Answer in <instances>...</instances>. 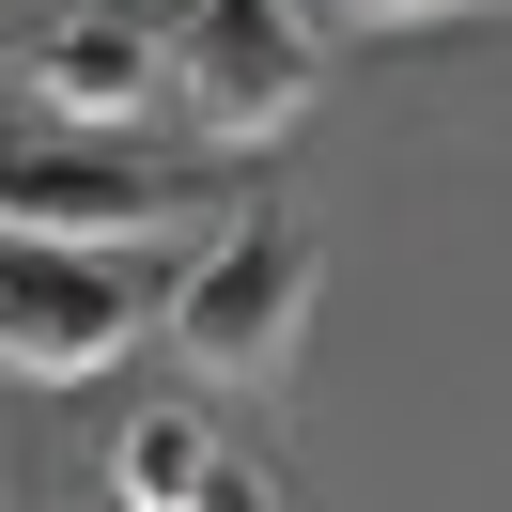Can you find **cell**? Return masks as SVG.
Returning a JSON list of instances; mask_svg holds the SVG:
<instances>
[{"label":"cell","instance_id":"6da1fadb","mask_svg":"<svg viewBox=\"0 0 512 512\" xmlns=\"http://www.w3.org/2000/svg\"><path fill=\"white\" fill-rule=\"evenodd\" d=\"M295 326H311V218L249 202V218L171 280V357H187L202 388H280L295 373Z\"/></svg>","mask_w":512,"mask_h":512},{"label":"cell","instance_id":"7a4b0ae2","mask_svg":"<svg viewBox=\"0 0 512 512\" xmlns=\"http://www.w3.org/2000/svg\"><path fill=\"white\" fill-rule=\"evenodd\" d=\"M140 342L125 249H63V233H0V373L16 388H94Z\"/></svg>","mask_w":512,"mask_h":512},{"label":"cell","instance_id":"3957f363","mask_svg":"<svg viewBox=\"0 0 512 512\" xmlns=\"http://www.w3.org/2000/svg\"><path fill=\"white\" fill-rule=\"evenodd\" d=\"M311 0H202L187 32H171V94H187V125L218 140V156H249V140H295V109H311Z\"/></svg>","mask_w":512,"mask_h":512},{"label":"cell","instance_id":"277c9868","mask_svg":"<svg viewBox=\"0 0 512 512\" xmlns=\"http://www.w3.org/2000/svg\"><path fill=\"white\" fill-rule=\"evenodd\" d=\"M109 125L78 140H32V125H0V233H63V249H140V233L171 218V187L140 156H94Z\"/></svg>","mask_w":512,"mask_h":512},{"label":"cell","instance_id":"5b68a950","mask_svg":"<svg viewBox=\"0 0 512 512\" xmlns=\"http://www.w3.org/2000/svg\"><path fill=\"white\" fill-rule=\"evenodd\" d=\"M32 109L47 125H140V109H156V32H125V16H47L32 32Z\"/></svg>","mask_w":512,"mask_h":512},{"label":"cell","instance_id":"8992f818","mask_svg":"<svg viewBox=\"0 0 512 512\" xmlns=\"http://www.w3.org/2000/svg\"><path fill=\"white\" fill-rule=\"evenodd\" d=\"M109 481H125V512H202L218 497V435H202L187 404H140L125 450H109Z\"/></svg>","mask_w":512,"mask_h":512},{"label":"cell","instance_id":"52a82bcc","mask_svg":"<svg viewBox=\"0 0 512 512\" xmlns=\"http://www.w3.org/2000/svg\"><path fill=\"white\" fill-rule=\"evenodd\" d=\"M326 32H466V16H497V0H311Z\"/></svg>","mask_w":512,"mask_h":512},{"label":"cell","instance_id":"ba28073f","mask_svg":"<svg viewBox=\"0 0 512 512\" xmlns=\"http://www.w3.org/2000/svg\"><path fill=\"white\" fill-rule=\"evenodd\" d=\"M202 512H264V481H249V466H218V497H202Z\"/></svg>","mask_w":512,"mask_h":512}]
</instances>
